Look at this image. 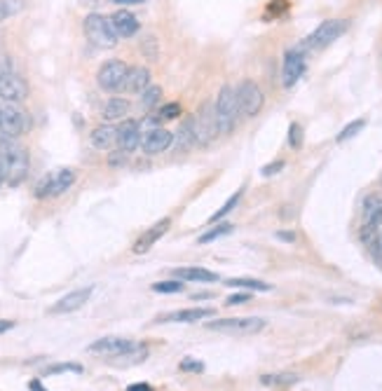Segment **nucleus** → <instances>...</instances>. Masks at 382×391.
I'll return each instance as SVG.
<instances>
[{"label":"nucleus","instance_id":"38","mask_svg":"<svg viewBox=\"0 0 382 391\" xmlns=\"http://www.w3.org/2000/svg\"><path fill=\"white\" fill-rule=\"evenodd\" d=\"M284 169V162H282V159H279V162H272V164H268V166H263V169H261V173H263V176H275V173H279Z\"/></svg>","mask_w":382,"mask_h":391},{"label":"nucleus","instance_id":"8","mask_svg":"<svg viewBox=\"0 0 382 391\" xmlns=\"http://www.w3.org/2000/svg\"><path fill=\"white\" fill-rule=\"evenodd\" d=\"M127 71H129V66L124 64V61L110 59L99 68V73H96V82H99V87L103 89V92H120V89L124 87Z\"/></svg>","mask_w":382,"mask_h":391},{"label":"nucleus","instance_id":"45","mask_svg":"<svg viewBox=\"0 0 382 391\" xmlns=\"http://www.w3.org/2000/svg\"><path fill=\"white\" fill-rule=\"evenodd\" d=\"M29 389H31V391H47V389L43 387V384H40V380H31V382H29Z\"/></svg>","mask_w":382,"mask_h":391},{"label":"nucleus","instance_id":"12","mask_svg":"<svg viewBox=\"0 0 382 391\" xmlns=\"http://www.w3.org/2000/svg\"><path fill=\"white\" fill-rule=\"evenodd\" d=\"M192 131H195L197 143H209L211 138L218 136V124H216L213 106H204L195 117H192Z\"/></svg>","mask_w":382,"mask_h":391},{"label":"nucleus","instance_id":"41","mask_svg":"<svg viewBox=\"0 0 382 391\" xmlns=\"http://www.w3.org/2000/svg\"><path fill=\"white\" fill-rule=\"evenodd\" d=\"M5 5H8L10 15H15V12H19L24 8V0H5Z\"/></svg>","mask_w":382,"mask_h":391},{"label":"nucleus","instance_id":"26","mask_svg":"<svg viewBox=\"0 0 382 391\" xmlns=\"http://www.w3.org/2000/svg\"><path fill=\"white\" fill-rule=\"evenodd\" d=\"M228 286L230 289H251V291H270V284L261 281V279H246V277H237V279H228Z\"/></svg>","mask_w":382,"mask_h":391},{"label":"nucleus","instance_id":"29","mask_svg":"<svg viewBox=\"0 0 382 391\" xmlns=\"http://www.w3.org/2000/svg\"><path fill=\"white\" fill-rule=\"evenodd\" d=\"M364 127H366V120H364V117H359V120L350 122V124H347V127H345L343 131H340L336 141H338V143H345V141H350V138H354V136H357L359 131L364 129Z\"/></svg>","mask_w":382,"mask_h":391},{"label":"nucleus","instance_id":"36","mask_svg":"<svg viewBox=\"0 0 382 391\" xmlns=\"http://www.w3.org/2000/svg\"><path fill=\"white\" fill-rule=\"evenodd\" d=\"M178 368L183 370V373H202L204 363L202 361H195V359H183V361L178 363Z\"/></svg>","mask_w":382,"mask_h":391},{"label":"nucleus","instance_id":"3","mask_svg":"<svg viewBox=\"0 0 382 391\" xmlns=\"http://www.w3.org/2000/svg\"><path fill=\"white\" fill-rule=\"evenodd\" d=\"M82 26H85L87 40L94 47H99V50H113V47L117 45V33L113 29V22H110L108 17L92 12V15L85 17V24Z\"/></svg>","mask_w":382,"mask_h":391},{"label":"nucleus","instance_id":"32","mask_svg":"<svg viewBox=\"0 0 382 391\" xmlns=\"http://www.w3.org/2000/svg\"><path fill=\"white\" fill-rule=\"evenodd\" d=\"M242 192H244V190L235 192V194H232V197H230V199H228V201H225V204H223V206H220V208H218V211H216V213H213V216H211V223H213V220H220V218H223V216H225V213H230V211H232V208H235V206H237V201H239V197H242Z\"/></svg>","mask_w":382,"mask_h":391},{"label":"nucleus","instance_id":"33","mask_svg":"<svg viewBox=\"0 0 382 391\" xmlns=\"http://www.w3.org/2000/svg\"><path fill=\"white\" fill-rule=\"evenodd\" d=\"M152 291H155V293H180V291H183V284H180L178 279H171V281L152 284Z\"/></svg>","mask_w":382,"mask_h":391},{"label":"nucleus","instance_id":"14","mask_svg":"<svg viewBox=\"0 0 382 391\" xmlns=\"http://www.w3.org/2000/svg\"><path fill=\"white\" fill-rule=\"evenodd\" d=\"M206 328L211 331H237V333H253L265 328V321L258 317H249V319H216L211 324H206Z\"/></svg>","mask_w":382,"mask_h":391},{"label":"nucleus","instance_id":"7","mask_svg":"<svg viewBox=\"0 0 382 391\" xmlns=\"http://www.w3.org/2000/svg\"><path fill=\"white\" fill-rule=\"evenodd\" d=\"M26 129H29V117H26L24 110L19 108L17 103L0 99V134L17 138V136H22Z\"/></svg>","mask_w":382,"mask_h":391},{"label":"nucleus","instance_id":"48","mask_svg":"<svg viewBox=\"0 0 382 391\" xmlns=\"http://www.w3.org/2000/svg\"><path fill=\"white\" fill-rule=\"evenodd\" d=\"M3 180H5V178H3V169H0V185H3Z\"/></svg>","mask_w":382,"mask_h":391},{"label":"nucleus","instance_id":"22","mask_svg":"<svg viewBox=\"0 0 382 391\" xmlns=\"http://www.w3.org/2000/svg\"><path fill=\"white\" fill-rule=\"evenodd\" d=\"M89 141H92L96 150H106L113 143H117V127H113V124H99V127L89 134Z\"/></svg>","mask_w":382,"mask_h":391},{"label":"nucleus","instance_id":"27","mask_svg":"<svg viewBox=\"0 0 382 391\" xmlns=\"http://www.w3.org/2000/svg\"><path fill=\"white\" fill-rule=\"evenodd\" d=\"M159 101H162V87L159 85H148L141 92V106L145 110H152Z\"/></svg>","mask_w":382,"mask_h":391},{"label":"nucleus","instance_id":"20","mask_svg":"<svg viewBox=\"0 0 382 391\" xmlns=\"http://www.w3.org/2000/svg\"><path fill=\"white\" fill-rule=\"evenodd\" d=\"M169 225H171V220L169 218H164V220H159V223H155V225H152L148 232H145L141 239H138L136 244H134V253L136 256H141V253H148V251L152 248V244H155L159 237H162L166 230H169Z\"/></svg>","mask_w":382,"mask_h":391},{"label":"nucleus","instance_id":"34","mask_svg":"<svg viewBox=\"0 0 382 391\" xmlns=\"http://www.w3.org/2000/svg\"><path fill=\"white\" fill-rule=\"evenodd\" d=\"M289 145H291L294 150H298V148L303 145V127H301L298 122H294V124L289 127Z\"/></svg>","mask_w":382,"mask_h":391},{"label":"nucleus","instance_id":"47","mask_svg":"<svg viewBox=\"0 0 382 391\" xmlns=\"http://www.w3.org/2000/svg\"><path fill=\"white\" fill-rule=\"evenodd\" d=\"M117 5H141L145 3V0H115Z\"/></svg>","mask_w":382,"mask_h":391},{"label":"nucleus","instance_id":"17","mask_svg":"<svg viewBox=\"0 0 382 391\" xmlns=\"http://www.w3.org/2000/svg\"><path fill=\"white\" fill-rule=\"evenodd\" d=\"M171 143H173V136L166 129H162V127L150 129L148 134L141 138V148H143V152H148V155L164 152Z\"/></svg>","mask_w":382,"mask_h":391},{"label":"nucleus","instance_id":"4","mask_svg":"<svg viewBox=\"0 0 382 391\" xmlns=\"http://www.w3.org/2000/svg\"><path fill=\"white\" fill-rule=\"evenodd\" d=\"M75 171L73 169H54L52 173H47V176L40 180L36 185V197L38 199H52V197H59V194H64L68 187L75 183Z\"/></svg>","mask_w":382,"mask_h":391},{"label":"nucleus","instance_id":"42","mask_svg":"<svg viewBox=\"0 0 382 391\" xmlns=\"http://www.w3.org/2000/svg\"><path fill=\"white\" fill-rule=\"evenodd\" d=\"M8 17H10L8 5H5V0H0V22H3V19H8Z\"/></svg>","mask_w":382,"mask_h":391},{"label":"nucleus","instance_id":"18","mask_svg":"<svg viewBox=\"0 0 382 391\" xmlns=\"http://www.w3.org/2000/svg\"><path fill=\"white\" fill-rule=\"evenodd\" d=\"M150 85V71L145 66H131L127 71V78H124V92L131 94H141L145 87Z\"/></svg>","mask_w":382,"mask_h":391},{"label":"nucleus","instance_id":"6","mask_svg":"<svg viewBox=\"0 0 382 391\" xmlns=\"http://www.w3.org/2000/svg\"><path fill=\"white\" fill-rule=\"evenodd\" d=\"M382 225V194H366L361 201V237L371 241Z\"/></svg>","mask_w":382,"mask_h":391},{"label":"nucleus","instance_id":"39","mask_svg":"<svg viewBox=\"0 0 382 391\" xmlns=\"http://www.w3.org/2000/svg\"><path fill=\"white\" fill-rule=\"evenodd\" d=\"M8 73H12L10 71V59H8V54L0 52V78H3V75H8Z\"/></svg>","mask_w":382,"mask_h":391},{"label":"nucleus","instance_id":"10","mask_svg":"<svg viewBox=\"0 0 382 391\" xmlns=\"http://www.w3.org/2000/svg\"><path fill=\"white\" fill-rule=\"evenodd\" d=\"M305 73V47H294L284 54V66H282V85L291 89L301 80Z\"/></svg>","mask_w":382,"mask_h":391},{"label":"nucleus","instance_id":"16","mask_svg":"<svg viewBox=\"0 0 382 391\" xmlns=\"http://www.w3.org/2000/svg\"><path fill=\"white\" fill-rule=\"evenodd\" d=\"M92 291H94L92 286H87V289H78V291L66 293V296L61 298L59 303H54L50 307V314H68V312L80 310V307L85 305L89 298H92Z\"/></svg>","mask_w":382,"mask_h":391},{"label":"nucleus","instance_id":"35","mask_svg":"<svg viewBox=\"0 0 382 391\" xmlns=\"http://www.w3.org/2000/svg\"><path fill=\"white\" fill-rule=\"evenodd\" d=\"M180 115V103H166V106H162L159 108V113H157V117L159 120H176V117Z\"/></svg>","mask_w":382,"mask_h":391},{"label":"nucleus","instance_id":"37","mask_svg":"<svg viewBox=\"0 0 382 391\" xmlns=\"http://www.w3.org/2000/svg\"><path fill=\"white\" fill-rule=\"evenodd\" d=\"M127 155H129V152L117 150V152H113V155L108 157V164H110V166H122V164H127Z\"/></svg>","mask_w":382,"mask_h":391},{"label":"nucleus","instance_id":"51","mask_svg":"<svg viewBox=\"0 0 382 391\" xmlns=\"http://www.w3.org/2000/svg\"><path fill=\"white\" fill-rule=\"evenodd\" d=\"M380 185H382V176H380Z\"/></svg>","mask_w":382,"mask_h":391},{"label":"nucleus","instance_id":"31","mask_svg":"<svg viewBox=\"0 0 382 391\" xmlns=\"http://www.w3.org/2000/svg\"><path fill=\"white\" fill-rule=\"evenodd\" d=\"M59 373H82V366L78 363H57L43 370V375H59Z\"/></svg>","mask_w":382,"mask_h":391},{"label":"nucleus","instance_id":"25","mask_svg":"<svg viewBox=\"0 0 382 391\" xmlns=\"http://www.w3.org/2000/svg\"><path fill=\"white\" fill-rule=\"evenodd\" d=\"M176 138H178L180 150H187V148H192V145H197L195 131H192V117H187V120L180 124L178 131H176Z\"/></svg>","mask_w":382,"mask_h":391},{"label":"nucleus","instance_id":"13","mask_svg":"<svg viewBox=\"0 0 382 391\" xmlns=\"http://www.w3.org/2000/svg\"><path fill=\"white\" fill-rule=\"evenodd\" d=\"M29 96V85H26L24 78H19L17 73H8L0 78V99L10 101V103H19Z\"/></svg>","mask_w":382,"mask_h":391},{"label":"nucleus","instance_id":"2","mask_svg":"<svg viewBox=\"0 0 382 391\" xmlns=\"http://www.w3.org/2000/svg\"><path fill=\"white\" fill-rule=\"evenodd\" d=\"M213 113H216L218 134H230L237 127V115H239V103H237V89L230 85H223L218 92V99L213 103Z\"/></svg>","mask_w":382,"mask_h":391},{"label":"nucleus","instance_id":"1","mask_svg":"<svg viewBox=\"0 0 382 391\" xmlns=\"http://www.w3.org/2000/svg\"><path fill=\"white\" fill-rule=\"evenodd\" d=\"M0 169H3V178L12 185L22 183L29 173V155L10 136H5V141L0 143Z\"/></svg>","mask_w":382,"mask_h":391},{"label":"nucleus","instance_id":"28","mask_svg":"<svg viewBox=\"0 0 382 391\" xmlns=\"http://www.w3.org/2000/svg\"><path fill=\"white\" fill-rule=\"evenodd\" d=\"M263 384H268V387H289V384H296L298 382V375L294 373H275V375H263L261 377Z\"/></svg>","mask_w":382,"mask_h":391},{"label":"nucleus","instance_id":"15","mask_svg":"<svg viewBox=\"0 0 382 391\" xmlns=\"http://www.w3.org/2000/svg\"><path fill=\"white\" fill-rule=\"evenodd\" d=\"M141 122L136 120H124L120 127H117V145L124 152H134L138 145H141Z\"/></svg>","mask_w":382,"mask_h":391},{"label":"nucleus","instance_id":"40","mask_svg":"<svg viewBox=\"0 0 382 391\" xmlns=\"http://www.w3.org/2000/svg\"><path fill=\"white\" fill-rule=\"evenodd\" d=\"M246 300H251V296H246V293H235V296L228 298V305H239V303H246Z\"/></svg>","mask_w":382,"mask_h":391},{"label":"nucleus","instance_id":"21","mask_svg":"<svg viewBox=\"0 0 382 391\" xmlns=\"http://www.w3.org/2000/svg\"><path fill=\"white\" fill-rule=\"evenodd\" d=\"M171 274L180 279V281H204V284L218 281V272H211L204 267H180V270H173Z\"/></svg>","mask_w":382,"mask_h":391},{"label":"nucleus","instance_id":"23","mask_svg":"<svg viewBox=\"0 0 382 391\" xmlns=\"http://www.w3.org/2000/svg\"><path fill=\"white\" fill-rule=\"evenodd\" d=\"M127 113H129V101L122 99V96H113V99H108L106 103H103V108H101L103 120H108V122L122 120Z\"/></svg>","mask_w":382,"mask_h":391},{"label":"nucleus","instance_id":"30","mask_svg":"<svg viewBox=\"0 0 382 391\" xmlns=\"http://www.w3.org/2000/svg\"><path fill=\"white\" fill-rule=\"evenodd\" d=\"M232 230H235V227L230 225V223H220L218 227H213V230H209V232H206V234L199 237V244H209V241H213V239H218V237L230 234Z\"/></svg>","mask_w":382,"mask_h":391},{"label":"nucleus","instance_id":"11","mask_svg":"<svg viewBox=\"0 0 382 391\" xmlns=\"http://www.w3.org/2000/svg\"><path fill=\"white\" fill-rule=\"evenodd\" d=\"M131 349H136V345L127 338H115V335H110V338H101L89 345L87 352L94 354V356H106V359H117V356L131 352Z\"/></svg>","mask_w":382,"mask_h":391},{"label":"nucleus","instance_id":"24","mask_svg":"<svg viewBox=\"0 0 382 391\" xmlns=\"http://www.w3.org/2000/svg\"><path fill=\"white\" fill-rule=\"evenodd\" d=\"M213 310L209 307H199V310H180L173 314H166L162 317V321H176V324H192V321H202L206 317H211Z\"/></svg>","mask_w":382,"mask_h":391},{"label":"nucleus","instance_id":"49","mask_svg":"<svg viewBox=\"0 0 382 391\" xmlns=\"http://www.w3.org/2000/svg\"><path fill=\"white\" fill-rule=\"evenodd\" d=\"M5 141V134H0V143H3Z\"/></svg>","mask_w":382,"mask_h":391},{"label":"nucleus","instance_id":"46","mask_svg":"<svg viewBox=\"0 0 382 391\" xmlns=\"http://www.w3.org/2000/svg\"><path fill=\"white\" fill-rule=\"evenodd\" d=\"M277 237H279V239H284V241H294L296 239L294 232H277Z\"/></svg>","mask_w":382,"mask_h":391},{"label":"nucleus","instance_id":"50","mask_svg":"<svg viewBox=\"0 0 382 391\" xmlns=\"http://www.w3.org/2000/svg\"><path fill=\"white\" fill-rule=\"evenodd\" d=\"M380 248H382V234H380Z\"/></svg>","mask_w":382,"mask_h":391},{"label":"nucleus","instance_id":"5","mask_svg":"<svg viewBox=\"0 0 382 391\" xmlns=\"http://www.w3.org/2000/svg\"><path fill=\"white\" fill-rule=\"evenodd\" d=\"M347 26H350L347 19H326V22L319 24V29H315V33L305 40L303 47L305 50H324V47H329L331 43H336V40L343 36L347 31Z\"/></svg>","mask_w":382,"mask_h":391},{"label":"nucleus","instance_id":"44","mask_svg":"<svg viewBox=\"0 0 382 391\" xmlns=\"http://www.w3.org/2000/svg\"><path fill=\"white\" fill-rule=\"evenodd\" d=\"M10 328H15V321H0V335L8 333Z\"/></svg>","mask_w":382,"mask_h":391},{"label":"nucleus","instance_id":"19","mask_svg":"<svg viewBox=\"0 0 382 391\" xmlns=\"http://www.w3.org/2000/svg\"><path fill=\"white\" fill-rule=\"evenodd\" d=\"M110 22H113V29L117 33V38H131L138 33V19L131 15L129 10H120L115 12L113 17H110Z\"/></svg>","mask_w":382,"mask_h":391},{"label":"nucleus","instance_id":"43","mask_svg":"<svg viewBox=\"0 0 382 391\" xmlns=\"http://www.w3.org/2000/svg\"><path fill=\"white\" fill-rule=\"evenodd\" d=\"M127 391H150V384H145V382H138V384H134V387H129Z\"/></svg>","mask_w":382,"mask_h":391},{"label":"nucleus","instance_id":"9","mask_svg":"<svg viewBox=\"0 0 382 391\" xmlns=\"http://www.w3.org/2000/svg\"><path fill=\"white\" fill-rule=\"evenodd\" d=\"M237 103H239V113L244 117H256L263 110V103H265V96H263V89L256 85L253 80H244L237 87Z\"/></svg>","mask_w":382,"mask_h":391}]
</instances>
